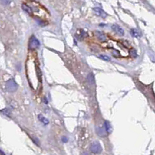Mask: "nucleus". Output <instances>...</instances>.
Listing matches in <instances>:
<instances>
[{"label": "nucleus", "instance_id": "ddd939ff", "mask_svg": "<svg viewBox=\"0 0 155 155\" xmlns=\"http://www.w3.org/2000/svg\"><path fill=\"white\" fill-rule=\"evenodd\" d=\"M130 54L132 55L133 58H136L137 56V51H136L135 49H132L130 51Z\"/></svg>", "mask_w": 155, "mask_h": 155}, {"label": "nucleus", "instance_id": "9b49d317", "mask_svg": "<svg viewBox=\"0 0 155 155\" xmlns=\"http://www.w3.org/2000/svg\"><path fill=\"white\" fill-rule=\"evenodd\" d=\"M131 34H132V35L134 37H140V33L138 31V30H137V29H133V30H131Z\"/></svg>", "mask_w": 155, "mask_h": 155}, {"label": "nucleus", "instance_id": "7ed1b4c3", "mask_svg": "<svg viewBox=\"0 0 155 155\" xmlns=\"http://www.w3.org/2000/svg\"><path fill=\"white\" fill-rule=\"evenodd\" d=\"M30 48L32 49H35V48H38L40 47V42L37 40L36 37H33L31 38V41H30Z\"/></svg>", "mask_w": 155, "mask_h": 155}, {"label": "nucleus", "instance_id": "9d476101", "mask_svg": "<svg viewBox=\"0 0 155 155\" xmlns=\"http://www.w3.org/2000/svg\"><path fill=\"white\" fill-rule=\"evenodd\" d=\"M105 128H106L105 130H106V133H110L112 131L111 125H110V124L108 121L105 122Z\"/></svg>", "mask_w": 155, "mask_h": 155}, {"label": "nucleus", "instance_id": "39448f33", "mask_svg": "<svg viewBox=\"0 0 155 155\" xmlns=\"http://www.w3.org/2000/svg\"><path fill=\"white\" fill-rule=\"evenodd\" d=\"M94 12H95V14L102 18H106L107 16V14L100 8H94Z\"/></svg>", "mask_w": 155, "mask_h": 155}, {"label": "nucleus", "instance_id": "423d86ee", "mask_svg": "<svg viewBox=\"0 0 155 155\" xmlns=\"http://www.w3.org/2000/svg\"><path fill=\"white\" fill-rule=\"evenodd\" d=\"M95 35H96L97 38L99 39L101 42H104V41H106V36L102 32L95 31Z\"/></svg>", "mask_w": 155, "mask_h": 155}, {"label": "nucleus", "instance_id": "20e7f679", "mask_svg": "<svg viewBox=\"0 0 155 155\" xmlns=\"http://www.w3.org/2000/svg\"><path fill=\"white\" fill-rule=\"evenodd\" d=\"M112 29H113V30H114V31L116 32V33H117V34H118L119 35L123 36L124 34V30H123V29H122L121 27H120V26H119V25H117V24L113 25V26H112Z\"/></svg>", "mask_w": 155, "mask_h": 155}, {"label": "nucleus", "instance_id": "0eeeda50", "mask_svg": "<svg viewBox=\"0 0 155 155\" xmlns=\"http://www.w3.org/2000/svg\"><path fill=\"white\" fill-rule=\"evenodd\" d=\"M38 118L39 120H40V121L41 122V123H43L44 124H45V125H48V124H49V121H48V119H46L45 117H44V116L41 114H40L38 116Z\"/></svg>", "mask_w": 155, "mask_h": 155}, {"label": "nucleus", "instance_id": "1a4fd4ad", "mask_svg": "<svg viewBox=\"0 0 155 155\" xmlns=\"http://www.w3.org/2000/svg\"><path fill=\"white\" fill-rule=\"evenodd\" d=\"M87 79H88V81L90 84H93V83L95 82V77H94L92 73H90V74H88V77H87Z\"/></svg>", "mask_w": 155, "mask_h": 155}, {"label": "nucleus", "instance_id": "f03ea898", "mask_svg": "<svg viewBox=\"0 0 155 155\" xmlns=\"http://www.w3.org/2000/svg\"><path fill=\"white\" fill-rule=\"evenodd\" d=\"M102 146L98 141H95L90 145V150L93 153H99L102 152Z\"/></svg>", "mask_w": 155, "mask_h": 155}, {"label": "nucleus", "instance_id": "2eb2a0df", "mask_svg": "<svg viewBox=\"0 0 155 155\" xmlns=\"http://www.w3.org/2000/svg\"><path fill=\"white\" fill-rule=\"evenodd\" d=\"M62 140L65 141V142H66V141H67V139H66V138H63V139H62Z\"/></svg>", "mask_w": 155, "mask_h": 155}, {"label": "nucleus", "instance_id": "f257e3e1", "mask_svg": "<svg viewBox=\"0 0 155 155\" xmlns=\"http://www.w3.org/2000/svg\"><path fill=\"white\" fill-rule=\"evenodd\" d=\"M18 88V85L14 79H9L6 83V89L9 92H16Z\"/></svg>", "mask_w": 155, "mask_h": 155}, {"label": "nucleus", "instance_id": "4468645a", "mask_svg": "<svg viewBox=\"0 0 155 155\" xmlns=\"http://www.w3.org/2000/svg\"><path fill=\"white\" fill-rule=\"evenodd\" d=\"M82 155H90V154L88 153H87V152H85V153H82Z\"/></svg>", "mask_w": 155, "mask_h": 155}, {"label": "nucleus", "instance_id": "6e6552de", "mask_svg": "<svg viewBox=\"0 0 155 155\" xmlns=\"http://www.w3.org/2000/svg\"><path fill=\"white\" fill-rule=\"evenodd\" d=\"M97 133L100 137H106V130L103 128H97Z\"/></svg>", "mask_w": 155, "mask_h": 155}, {"label": "nucleus", "instance_id": "f8f14e48", "mask_svg": "<svg viewBox=\"0 0 155 155\" xmlns=\"http://www.w3.org/2000/svg\"><path fill=\"white\" fill-rule=\"evenodd\" d=\"M99 58H100V59H102V60L106 61H110V58H109L108 56H106V55L101 54V55H99Z\"/></svg>", "mask_w": 155, "mask_h": 155}]
</instances>
